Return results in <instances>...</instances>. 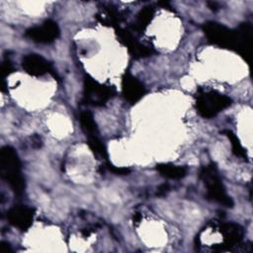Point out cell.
Returning a JSON list of instances; mask_svg holds the SVG:
<instances>
[{
  "mask_svg": "<svg viewBox=\"0 0 253 253\" xmlns=\"http://www.w3.org/2000/svg\"><path fill=\"white\" fill-rule=\"evenodd\" d=\"M0 174L10 185L13 192L21 195L25 190V179L22 174L21 162L15 149L4 146L0 150Z\"/></svg>",
  "mask_w": 253,
  "mask_h": 253,
  "instance_id": "6da1fadb",
  "label": "cell"
},
{
  "mask_svg": "<svg viewBox=\"0 0 253 253\" xmlns=\"http://www.w3.org/2000/svg\"><path fill=\"white\" fill-rule=\"evenodd\" d=\"M200 179L203 181L207 188V197L210 200L217 202L227 208H232L233 202L231 198L226 194L217 168L213 163L201 168Z\"/></svg>",
  "mask_w": 253,
  "mask_h": 253,
  "instance_id": "7a4b0ae2",
  "label": "cell"
},
{
  "mask_svg": "<svg viewBox=\"0 0 253 253\" xmlns=\"http://www.w3.org/2000/svg\"><path fill=\"white\" fill-rule=\"evenodd\" d=\"M232 101L226 95L215 90L200 89L197 94L196 108L200 116L206 119L215 117L219 112L231 105Z\"/></svg>",
  "mask_w": 253,
  "mask_h": 253,
  "instance_id": "3957f363",
  "label": "cell"
},
{
  "mask_svg": "<svg viewBox=\"0 0 253 253\" xmlns=\"http://www.w3.org/2000/svg\"><path fill=\"white\" fill-rule=\"evenodd\" d=\"M114 95L115 89L113 87L103 85L89 76L85 77L83 100L86 104L95 107L104 106Z\"/></svg>",
  "mask_w": 253,
  "mask_h": 253,
  "instance_id": "277c9868",
  "label": "cell"
},
{
  "mask_svg": "<svg viewBox=\"0 0 253 253\" xmlns=\"http://www.w3.org/2000/svg\"><path fill=\"white\" fill-rule=\"evenodd\" d=\"M203 31L209 42L212 44L221 48L234 50V30L216 22H207L203 26Z\"/></svg>",
  "mask_w": 253,
  "mask_h": 253,
  "instance_id": "5b68a950",
  "label": "cell"
},
{
  "mask_svg": "<svg viewBox=\"0 0 253 253\" xmlns=\"http://www.w3.org/2000/svg\"><path fill=\"white\" fill-rule=\"evenodd\" d=\"M60 31L57 24L51 20L44 21L42 25L28 29L25 36L35 42L50 43L59 37Z\"/></svg>",
  "mask_w": 253,
  "mask_h": 253,
  "instance_id": "8992f818",
  "label": "cell"
},
{
  "mask_svg": "<svg viewBox=\"0 0 253 253\" xmlns=\"http://www.w3.org/2000/svg\"><path fill=\"white\" fill-rule=\"evenodd\" d=\"M223 242L212 246L213 251H228L238 246L243 238V228L235 222H225L219 226Z\"/></svg>",
  "mask_w": 253,
  "mask_h": 253,
  "instance_id": "52a82bcc",
  "label": "cell"
},
{
  "mask_svg": "<svg viewBox=\"0 0 253 253\" xmlns=\"http://www.w3.org/2000/svg\"><path fill=\"white\" fill-rule=\"evenodd\" d=\"M235 42L234 51H236L246 62H250L252 46V26L249 23H242L234 30Z\"/></svg>",
  "mask_w": 253,
  "mask_h": 253,
  "instance_id": "ba28073f",
  "label": "cell"
},
{
  "mask_svg": "<svg viewBox=\"0 0 253 253\" xmlns=\"http://www.w3.org/2000/svg\"><path fill=\"white\" fill-rule=\"evenodd\" d=\"M116 34L118 36L119 41L126 46L128 52L135 58H143L150 56L153 53V49L140 43L138 41H136L133 36L126 30L117 28Z\"/></svg>",
  "mask_w": 253,
  "mask_h": 253,
  "instance_id": "9c48e42d",
  "label": "cell"
},
{
  "mask_svg": "<svg viewBox=\"0 0 253 253\" xmlns=\"http://www.w3.org/2000/svg\"><path fill=\"white\" fill-rule=\"evenodd\" d=\"M34 215V209L27 206H15L7 212L9 222L21 230H27L32 225Z\"/></svg>",
  "mask_w": 253,
  "mask_h": 253,
  "instance_id": "30bf717a",
  "label": "cell"
},
{
  "mask_svg": "<svg viewBox=\"0 0 253 253\" xmlns=\"http://www.w3.org/2000/svg\"><path fill=\"white\" fill-rule=\"evenodd\" d=\"M122 92L127 102L135 104L145 95V88L134 76L129 73H125L122 79Z\"/></svg>",
  "mask_w": 253,
  "mask_h": 253,
  "instance_id": "8fae6325",
  "label": "cell"
},
{
  "mask_svg": "<svg viewBox=\"0 0 253 253\" xmlns=\"http://www.w3.org/2000/svg\"><path fill=\"white\" fill-rule=\"evenodd\" d=\"M24 70L32 76H42L52 71L50 63L39 54H28L22 60Z\"/></svg>",
  "mask_w": 253,
  "mask_h": 253,
  "instance_id": "7c38bea8",
  "label": "cell"
},
{
  "mask_svg": "<svg viewBox=\"0 0 253 253\" xmlns=\"http://www.w3.org/2000/svg\"><path fill=\"white\" fill-rule=\"evenodd\" d=\"M157 171L161 176L167 179L179 180L186 176L187 168L184 166H178L170 163H160L156 166Z\"/></svg>",
  "mask_w": 253,
  "mask_h": 253,
  "instance_id": "4fadbf2b",
  "label": "cell"
},
{
  "mask_svg": "<svg viewBox=\"0 0 253 253\" xmlns=\"http://www.w3.org/2000/svg\"><path fill=\"white\" fill-rule=\"evenodd\" d=\"M97 20L102 23V25L115 27L121 22L122 16L120 12L113 6H104V8L96 15Z\"/></svg>",
  "mask_w": 253,
  "mask_h": 253,
  "instance_id": "5bb4252c",
  "label": "cell"
},
{
  "mask_svg": "<svg viewBox=\"0 0 253 253\" xmlns=\"http://www.w3.org/2000/svg\"><path fill=\"white\" fill-rule=\"evenodd\" d=\"M79 121L82 126V129L86 133V135L92 136V135H98V128L96 122L94 120V117L91 112L89 111H83L80 114Z\"/></svg>",
  "mask_w": 253,
  "mask_h": 253,
  "instance_id": "9a60e30c",
  "label": "cell"
},
{
  "mask_svg": "<svg viewBox=\"0 0 253 253\" xmlns=\"http://www.w3.org/2000/svg\"><path fill=\"white\" fill-rule=\"evenodd\" d=\"M154 16V10L152 7L147 6L139 11L136 20L133 25V29L137 32H142L151 22Z\"/></svg>",
  "mask_w": 253,
  "mask_h": 253,
  "instance_id": "2e32d148",
  "label": "cell"
},
{
  "mask_svg": "<svg viewBox=\"0 0 253 253\" xmlns=\"http://www.w3.org/2000/svg\"><path fill=\"white\" fill-rule=\"evenodd\" d=\"M222 132H223V133L227 136V138L230 140L233 153H234L236 156H239V157H242V158H246V151H245V149L243 148V146H242V144L240 143V141H239V139L237 138V136L235 135V133H234L232 130H230V129H224Z\"/></svg>",
  "mask_w": 253,
  "mask_h": 253,
  "instance_id": "e0dca14e",
  "label": "cell"
},
{
  "mask_svg": "<svg viewBox=\"0 0 253 253\" xmlns=\"http://www.w3.org/2000/svg\"><path fill=\"white\" fill-rule=\"evenodd\" d=\"M88 144H89V147L91 148V150L103 157V158H107L108 154H107V150H106V147L105 145L103 144V142L101 141V139L99 138L98 135H92V136H89L88 137Z\"/></svg>",
  "mask_w": 253,
  "mask_h": 253,
  "instance_id": "ac0fdd59",
  "label": "cell"
},
{
  "mask_svg": "<svg viewBox=\"0 0 253 253\" xmlns=\"http://www.w3.org/2000/svg\"><path fill=\"white\" fill-rule=\"evenodd\" d=\"M107 168L113 172L114 174H117V175H127L130 170L128 168H125V167H116L112 164H107Z\"/></svg>",
  "mask_w": 253,
  "mask_h": 253,
  "instance_id": "d6986e66",
  "label": "cell"
},
{
  "mask_svg": "<svg viewBox=\"0 0 253 253\" xmlns=\"http://www.w3.org/2000/svg\"><path fill=\"white\" fill-rule=\"evenodd\" d=\"M13 70H14V68H13V65L10 62V60H5L2 63V76H3V78L6 77L7 75H9L11 72H13Z\"/></svg>",
  "mask_w": 253,
  "mask_h": 253,
  "instance_id": "ffe728a7",
  "label": "cell"
},
{
  "mask_svg": "<svg viewBox=\"0 0 253 253\" xmlns=\"http://www.w3.org/2000/svg\"><path fill=\"white\" fill-rule=\"evenodd\" d=\"M168 190H169V186L167 185V184H163V185H161L159 188H158V192H157V194L158 195H165L167 192H168Z\"/></svg>",
  "mask_w": 253,
  "mask_h": 253,
  "instance_id": "44dd1931",
  "label": "cell"
},
{
  "mask_svg": "<svg viewBox=\"0 0 253 253\" xmlns=\"http://www.w3.org/2000/svg\"><path fill=\"white\" fill-rule=\"evenodd\" d=\"M1 251L7 253V252L12 251V249H11L10 245H9L7 242H4V241H3V242H1Z\"/></svg>",
  "mask_w": 253,
  "mask_h": 253,
  "instance_id": "7402d4cb",
  "label": "cell"
}]
</instances>
